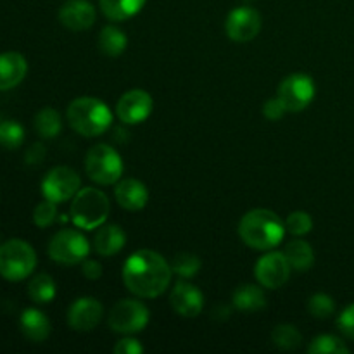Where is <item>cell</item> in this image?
Masks as SVG:
<instances>
[{"instance_id":"obj_1","label":"cell","mask_w":354,"mask_h":354,"mask_svg":"<svg viewBox=\"0 0 354 354\" xmlns=\"http://www.w3.org/2000/svg\"><path fill=\"white\" fill-rule=\"evenodd\" d=\"M171 265L159 252L140 249L123 265V282L130 292L144 299L159 297L171 282Z\"/></svg>"},{"instance_id":"obj_2","label":"cell","mask_w":354,"mask_h":354,"mask_svg":"<svg viewBox=\"0 0 354 354\" xmlns=\"http://www.w3.org/2000/svg\"><path fill=\"white\" fill-rule=\"evenodd\" d=\"M286 223L270 209H252L242 216L239 235L248 248L272 251L286 237Z\"/></svg>"},{"instance_id":"obj_3","label":"cell","mask_w":354,"mask_h":354,"mask_svg":"<svg viewBox=\"0 0 354 354\" xmlns=\"http://www.w3.org/2000/svg\"><path fill=\"white\" fill-rule=\"evenodd\" d=\"M68 123L83 137H99L106 133L113 123V113L102 100L95 97H80L68 106Z\"/></svg>"},{"instance_id":"obj_4","label":"cell","mask_w":354,"mask_h":354,"mask_svg":"<svg viewBox=\"0 0 354 354\" xmlns=\"http://www.w3.org/2000/svg\"><path fill=\"white\" fill-rule=\"evenodd\" d=\"M111 204L106 194L93 187L80 189L73 197L71 203V220L73 223L83 230H93L106 223L109 216Z\"/></svg>"},{"instance_id":"obj_5","label":"cell","mask_w":354,"mask_h":354,"mask_svg":"<svg viewBox=\"0 0 354 354\" xmlns=\"http://www.w3.org/2000/svg\"><path fill=\"white\" fill-rule=\"evenodd\" d=\"M37 268V252L21 239H10L0 245V277L9 282L28 279Z\"/></svg>"},{"instance_id":"obj_6","label":"cell","mask_w":354,"mask_h":354,"mask_svg":"<svg viewBox=\"0 0 354 354\" xmlns=\"http://www.w3.org/2000/svg\"><path fill=\"white\" fill-rule=\"evenodd\" d=\"M85 171L99 185H113L123 176L124 165L120 152L107 144L93 145L85 158Z\"/></svg>"},{"instance_id":"obj_7","label":"cell","mask_w":354,"mask_h":354,"mask_svg":"<svg viewBox=\"0 0 354 354\" xmlns=\"http://www.w3.org/2000/svg\"><path fill=\"white\" fill-rule=\"evenodd\" d=\"M48 256L61 265H80L90 254V244L78 230H61L48 242Z\"/></svg>"},{"instance_id":"obj_8","label":"cell","mask_w":354,"mask_h":354,"mask_svg":"<svg viewBox=\"0 0 354 354\" xmlns=\"http://www.w3.org/2000/svg\"><path fill=\"white\" fill-rule=\"evenodd\" d=\"M149 318L151 313L144 303L137 299H123L113 306L107 325L116 334L131 335L144 330L149 324Z\"/></svg>"},{"instance_id":"obj_9","label":"cell","mask_w":354,"mask_h":354,"mask_svg":"<svg viewBox=\"0 0 354 354\" xmlns=\"http://www.w3.org/2000/svg\"><path fill=\"white\" fill-rule=\"evenodd\" d=\"M317 95V85L306 73H294L283 78L279 86V99L286 106L287 113L304 111Z\"/></svg>"},{"instance_id":"obj_10","label":"cell","mask_w":354,"mask_h":354,"mask_svg":"<svg viewBox=\"0 0 354 354\" xmlns=\"http://www.w3.org/2000/svg\"><path fill=\"white\" fill-rule=\"evenodd\" d=\"M80 187H82L80 175L68 166L52 168L41 180V194H44L45 199L55 204L73 199L78 194Z\"/></svg>"},{"instance_id":"obj_11","label":"cell","mask_w":354,"mask_h":354,"mask_svg":"<svg viewBox=\"0 0 354 354\" xmlns=\"http://www.w3.org/2000/svg\"><path fill=\"white\" fill-rule=\"evenodd\" d=\"M263 28V17L256 9L248 6L232 10L225 21V31L232 41L245 44L254 40Z\"/></svg>"},{"instance_id":"obj_12","label":"cell","mask_w":354,"mask_h":354,"mask_svg":"<svg viewBox=\"0 0 354 354\" xmlns=\"http://www.w3.org/2000/svg\"><path fill=\"white\" fill-rule=\"evenodd\" d=\"M290 265L286 254L279 251L266 252L254 266V277L265 289H280L290 279Z\"/></svg>"},{"instance_id":"obj_13","label":"cell","mask_w":354,"mask_h":354,"mask_svg":"<svg viewBox=\"0 0 354 354\" xmlns=\"http://www.w3.org/2000/svg\"><path fill=\"white\" fill-rule=\"evenodd\" d=\"M152 107H154V100L151 93L142 88H133L120 97L116 104V114L123 123L138 124L144 123L151 116Z\"/></svg>"},{"instance_id":"obj_14","label":"cell","mask_w":354,"mask_h":354,"mask_svg":"<svg viewBox=\"0 0 354 354\" xmlns=\"http://www.w3.org/2000/svg\"><path fill=\"white\" fill-rule=\"evenodd\" d=\"M104 315L102 304L93 297H80L69 306L68 325L76 332H90L100 324Z\"/></svg>"},{"instance_id":"obj_15","label":"cell","mask_w":354,"mask_h":354,"mask_svg":"<svg viewBox=\"0 0 354 354\" xmlns=\"http://www.w3.org/2000/svg\"><path fill=\"white\" fill-rule=\"evenodd\" d=\"M97 19L95 7L88 0H68L59 9V21L71 31H85Z\"/></svg>"},{"instance_id":"obj_16","label":"cell","mask_w":354,"mask_h":354,"mask_svg":"<svg viewBox=\"0 0 354 354\" xmlns=\"http://www.w3.org/2000/svg\"><path fill=\"white\" fill-rule=\"evenodd\" d=\"M169 303L175 313L185 318H196L203 313L204 296L196 286L189 282H178L171 290Z\"/></svg>"},{"instance_id":"obj_17","label":"cell","mask_w":354,"mask_h":354,"mask_svg":"<svg viewBox=\"0 0 354 354\" xmlns=\"http://www.w3.org/2000/svg\"><path fill=\"white\" fill-rule=\"evenodd\" d=\"M116 203L127 211H140L149 203V190L140 180L123 178L116 183L114 189Z\"/></svg>"},{"instance_id":"obj_18","label":"cell","mask_w":354,"mask_h":354,"mask_svg":"<svg viewBox=\"0 0 354 354\" xmlns=\"http://www.w3.org/2000/svg\"><path fill=\"white\" fill-rule=\"evenodd\" d=\"M28 73V62L19 52H3L0 54V90L14 88L24 80Z\"/></svg>"},{"instance_id":"obj_19","label":"cell","mask_w":354,"mask_h":354,"mask_svg":"<svg viewBox=\"0 0 354 354\" xmlns=\"http://www.w3.org/2000/svg\"><path fill=\"white\" fill-rule=\"evenodd\" d=\"M127 244V234L118 225H102L93 237V249L99 256L111 258L118 254Z\"/></svg>"},{"instance_id":"obj_20","label":"cell","mask_w":354,"mask_h":354,"mask_svg":"<svg viewBox=\"0 0 354 354\" xmlns=\"http://www.w3.org/2000/svg\"><path fill=\"white\" fill-rule=\"evenodd\" d=\"M19 327L24 337L30 339L31 342L47 341L52 330L50 320L40 310H35V308H28L21 313Z\"/></svg>"},{"instance_id":"obj_21","label":"cell","mask_w":354,"mask_h":354,"mask_svg":"<svg viewBox=\"0 0 354 354\" xmlns=\"http://www.w3.org/2000/svg\"><path fill=\"white\" fill-rule=\"evenodd\" d=\"M234 306L244 313H254V311L263 310L266 306L265 290L254 283H242L234 290Z\"/></svg>"},{"instance_id":"obj_22","label":"cell","mask_w":354,"mask_h":354,"mask_svg":"<svg viewBox=\"0 0 354 354\" xmlns=\"http://www.w3.org/2000/svg\"><path fill=\"white\" fill-rule=\"evenodd\" d=\"M283 254H286L290 268L296 272H308L315 265L313 248L306 241H299V239L290 241L283 249Z\"/></svg>"},{"instance_id":"obj_23","label":"cell","mask_w":354,"mask_h":354,"mask_svg":"<svg viewBox=\"0 0 354 354\" xmlns=\"http://www.w3.org/2000/svg\"><path fill=\"white\" fill-rule=\"evenodd\" d=\"M147 0H99L104 16L111 21H124L137 16Z\"/></svg>"},{"instance_id":"obj_24","label":"cell","mask_w":354,"mask_h":354,"mask_svg":"<svg viewBox=\"0 0 354 354\" xmlns=\"http://www.w3.org/2000/svg\"><path fill=\"white\" fill-rule=\"evenodd\" d=\"M128 47V38L121 28L107 24L99 33V48L107 57H118Z\"/></svg>"},{"instance_id":"obj_25","label":"cell","mask_w":354,"mask_h":354,"mask_svg":"<svg viewBox=\"0 0 354 354\" xmlns=\"http://www.w3.org/2000/svg\"><path fill=\"white\" fill-rule=\"evenodd\" d=\"M55 292H57V289H55L54 279L50 275H47V273H38L28 283V296H30V299L33 303H50L55 297Z\"/></svg>"},{"instance_id":"obj_26","label":"cell","mask_w":354,"mask_h":354,"mask_svg":"<svg viewBox=\"0 0 354 354\" xmlns=\"http://www.w3.org/2000/svg\"><path fill=\"white\" fill-rule=\"evenodd\" d=\"M35 130L41 138H55L62 130L61 116L52 107H44L35 116Z\"/></svg>"},{"instance_id":"obj_27","label":"cell","mask_w":354,"mask_h":354,"mask_svg":"<svg viewBox=\"0 0 354 354\" xmlns=\"http://www.w3.org/2000/svg\"><path fill=\"white\" fill-rule=\"evenodd\" d=\"M272 341L282 351H294L303 342V335H301V332L294 325L282 324L275 327V330L272 332Z\"/></svg>"},{"instance_id":"obj_28","label":"cell","mask_w":354,"mask_h":354,"mask_svg":"<svg viewBox=\"0 0 354 354\" xmlns=\"http://www.w3.org/2000/svg\"><path fill=\"white\" fill-rule=\"evenodd\" d=\"M308 353L310 354H348L349 349L344 344V341L335 335L324 334L318 335L311 341V344L308 346Z\"/></svg>"},{"instance_id":"obj_29","label":"cell","mask_w":354,"mask_h":354,"mask_svg":"<svg viewBox=\"0 0 354 354\" xmlns=\"http://www.w3.org/2000/svg\"><path fill=\"white\" fill-rule=\"evenodd\" d=\"M201 266H203V263L192 252H180L171 261L173 273H176L182 279H192V277H196L201 272Z\"/></svg>"},{"instance_id":"obj_30","label":"cell","mask_w":354,"mask_h":354,"mask_svg":"<svg viewBox=\"0 0 354 354\" xmlns=\"http://www.w3.org/2000/svg\"><path fill=\"white\" fill-rule=\"evenodd\" d=\"M24 142V128L21 127L17 121L7 120L0 123V145L3 149H9V151H14V149L21 147Z\"/></svg>"},{"instance_id":"obj_31","label":"cell","mask_w":354,"mask_h":354,"mask_svg":"<svg viewBox=\"0 0 354 354\" xmlns=\"http://www.w3.org/2000/svg\"><path fill=\"white\" fill-rule=\"evenodd\" d=\"M308 311H310L311 317L318 318V320H327V318H330L334 315L335 303L328 294H313L310 297V301H308Z\"/></svg>"},{"instance_id":"obj_32","label":"cell","mask_w":354,"mask_h":354,"mask_svg":"<svg viewBox=\"0 0 354 354\" xmlns=\"http://www.w3.org/2000/svg\"><path fill=\"white\" fill-rule=\"evenodd\" d=\"M286 230L296 237H303L313 230V218L306 211H294L286 220Z\"/></svg>"},{"instance_id":"obj_33","label":"cell","mask_w":354,"mask_h":354,"mask_svg":"<svg viewBox=\"0 0 354 354\" xmlns=\"http://www.w3.org/2000/svg\"><path fill=\"white\" fill-rule=\"evenodd\" d=\"M57 218V204L52 203V201L45 199L44 203L38 204L33 211V221L38 228H47Z\"/></svg>"},{"instance_id":"obj_34","label":"cell","mask_w":354,"mask_h":354,"mask_svg":"<svg viewBox=\"0 0 354 354\" xmlns=\"http://www.w3.org/2000/svg\"><path fill=\"white\" fill-rule=\"evenodd\" d=\"M287 113L286 106L282 104V100L279 97H273V99H268L263 106V114L268 121H279L282 120L283 114Z\"/></svg>"},{"instance_id":"obj_35","label":"cell","mask_w":354,"mask_h":354,"mask_svg":"<svg viewBox=\"0 0 354 354\" xmlns=\"http://www.w3.org/2000/svg\"><path fill=\"white\" fill-rule=\"evenodd\" d=\"M337 325L339 330H341L346 337L354 341V304H351V306H348L342 311L341 317H339L337 320Z\"/></svg>"},{"instance_id":"obj_36","label":"cell","mask_w":354,"mask_h":354,"mask_svg":"<svg viewBox=\"0 0 354 354\" xmlns=\"http://www.w3.org/2000/svg\"><path fill=\"white\" fill-rule=\"evenodd\" d=\"M114 353L116 354H142L144 353V346L133 337H124L116 342L114 346Z\"/></svg>"},{"instance_id":"obj_37","label":"cell","mask_w":354,"mask_h":354,"mask_svg":"<svg viewBox=\"0 0 354 354\" xmlns=\"http://www.w3.org/2000/svg\"><path fill=\"white\" fill-rule=\"evenodd\" d=\"M82 273L85 279L88 280H99L102 277V265L95 259H88L86 258L85 261L82 263Z\"/></svg>"},{"instance_id":"obj_38","label":"cell","mask_w":354,"mask_h":354,"mask_svg":"<svg viewBox=\"0 0 354 354\" xmlns=\"http://www.w3.org/2000/svg\"><path fill=\"white\" fill-rule=\"evenodd\" d=\"M45 154H47V151H45L44 145L33 144L24 154V161H26V165H38V162L44 161Z\"/></svg>"}]
</instances>
